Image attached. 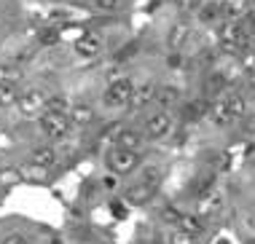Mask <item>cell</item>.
I'll list each match as a JSON object with an SVG mask.
<instances>
[{"label": "cell", "instance_id": "d6a6232c", "mask_svg": "<svg viewBox=\"0 0 255 244\" xmlns=\"http://www.w3.org/2000/svg\"><path fill=\"white\" fill-rule=\"evenodd\" d=\"M245 244H255V236H250V239H245Z\"/></svg>", "mask_w": 255, "mask_h": 244}, {"label": "cell", "instance_id": "8992f818", "mask_svg": "<svg viewBox=\"0 0 255 244\" xmlns=\"http://www.w3.org/2000/svg\"><path fill=\"white\" fill-rule=\"evenodd\" d=\"M220 38H223L226 46H237V48H245L247 43H250V30L245 27V22H229L220 30Z\"/></svg>", "mask_w": 255, "mask_h": 244}, {"label": "cell", "instance_id": "f546056e", "mask_svg": "<svg viewBox=\"0 0 255 244\" xmlns=\"http://www.w3.org/2000/svg\"><path fill=\"white\" fill-rule=\"evenodd\" d=\"M57 40H59V32H57V30L40 32V43H57Z\"/></svg>", "mask_w": 255, "mask_h": 244}, {"label": "cell", "instance_id": "7c38bea8", "mask_svg": "<svg viewBox=\"0 0 255 244\" xmlns=\"http://www.w3.org/2000/svg\"><path fill=\"white\" fill-rule=\"evenodd\" d=\"M67 118H70V123H75V126H86V123L94 121V108L92 105H70V113H67Z\"/></svg>", "mask_w": 255, "mask_h": 244}, {"label": "cell", "instance_id": "d6986e66", "mask_svg": "<svg viewBox=\"0 0 255 244\" xmlns=\"http://www.w3.org/2000/svg\"><path fill=\"white\" fill-rule=\"evenodd\" d=\"M19 83H0V108H13L19 102Z\"/></svg>", "mask_w": 255, "mask_h": 244}, {"label": "cell", "instance_id": "3957f363", "mask_svg": "<svg viewBox=\"0 0 255 244\" xmlns=\"http://www.w3.org/2000/svg\"><path fill=\"white\" fill-rule=\"evenodd\" d=\"M38 126L43 131V137H49L51 142L54 139H65L67 131H70V118L67 116H59V113H43L38 118Z\"/></svg>", "mask_w": 255, "mask_h": 244}, {"label": "cell", "instance_id": "277c9868", "mask_svg": "<svg viewBox=\"0 0 255 244\" xmlns=\"http://www.w3.org/2000/svg\"><path fill=\"white\" fill-rule=\"evenodd\" d=\"M140 153H134V150H121V148H110L108 153V166H110V172H116V174H132L137 166H140Z\"/></svg>", "mask_w": 255, "mask_h": 244}, {"label": "cell", "instance_id": "d4e9b609", "mask_svg": "<svg viewBox=\"0 0 255 244\" xmlns=\"http://www.w3.org/2000/svg\"><path fill=\"white\" fill-rule=\"evenodd\" d=\"M0 244H32V239L27 234H22V231H13V234H5Z\"/></svg>", "mask_w": 255, "mask_h": 244}, {"label": "cell", "instance_id": "ba28073f", "mask_svg": "<svg viewBox=\"0 0 255 244\" xmlns=\"http://www.w3.org/2000/svg\"><path fill=\"white\" fill-rule=\"evenodd\" d=\"M102 51V38L97 32H84L78 40H75V54L84 59H92Z\"/></svg>", "mask_w": 255, "mask_h": 244}, {"label": "cell", "instance_id": "6da1fadb", "mask_svg": "<svg viewBox=\"0 0 255 244\" xmlns=\"http://www.w3.org/2000/svg\"><path fill=\"white\" fill-rule=\"evenodd\" d=\"M134 89L137 83L132 78H113L105 86V94H102V102H105V108H127V105H132V97H134Z\"/></svg>", "mask_w": 255, "mask_h": 244}, {"label": "cell", "instance_id": "5bb4252c", "mask_svg": "<svg viewBox=\"0 0 255 244\" xmlns=\"http://www.w3.org/2000/svg\"><path fill=\"white\" fill-rule=\"evenodd\" d=\"M210 118H212V123H215V126H229V123L234 121L231 113H229V108H226V100H223V97L210 105Z\"/></svg>", "mask_w": 255, "mask_h": 244}, {"label": "cell", "instance_id": "4316f807", "mask_svg": "<svg viewBox=\"0 0 255 244\" xmlns=\"http://www.w3.org/2000/svg\"><path fill=\"white\" fill-rule=\"evenodd\" d=\"M180 215H183V212H177L175 207H164L161 218H164V223H172V226H177V220H180Z\"/></svg>", "mask_w": 255, "mask_h": 244}, {"label": "cell", "instance_id": "7a4b0ae2", "mask_svg": "<svg viewBox=\"0 0 255 244\" xmlns=\"http://www.w3.org/2000/svg\"><path fill=\"white\" fill-rule=\"evenodd\" d=\"M169 131H172V118H169L167 110H156V113H150L145 121H142V137L150 139V142L167 137Z\"/></svg>", "mask_w": 255, "mask_h": 244}, {"label": "cell", "instance_id": "44dd1931", "mask_svg": "<svg viewBox=\"0 0 255 244\" xmlns=\"http://www.w3.org/2000/svg\"><path fill=\"white\" fill-rule=\"evenodd\" d=\"M153 97H156V86H153V83H140V86L134 89L132 105H134V108H142V105H148Z\"/></svg>", "mask_w": 255, "mask_h": 244}, {"label": "cell", "instance_id": "603a6c76", "mask_svg": "<svg viewBox=\"0 0 255 244\" xmlns=\"http://www.w3.org/2000/svg\"><path fill=\"white\" fill-rule=\"evenodd\" d=\"M19 81H22V67L3 62L0 65V83H19Z\"/></svg>", "mask_w": 255, "mask_h": 244}, {"label": "cell", "instance_id": "8fae6325", "mask_svg": "<svg viewBox=\"0 0 255 244\" xmlns=\"http://www.w3.org/2000/svg\"><path fill=\"white\" fill-rule=\"evenodd\" d=\"M153 102L158 108H172V105L180 102V89L172 86V83H164V86H156V97Z\"/></svg>", "mask_w": 255, "mask_h": 244}, {"label": "cell", "instance_id": "83f0119b", "mask_svg": "<svg viewBox=\"0 0 255 244\" xmlns=\"http://www.w3.org/2000/svg\"><path fill=\"white\" fill-rule=\"evenodd\" d=\"M94 5H97L100 11H119L121 0H94Z\"/></svg>", "mask_w": 255, "mask_h": 244}, {"label": "cell", "instance_id": "484cf974", "mask_svg": "<svg viewBox=\"0 0 255 244\" xmlns=\"http://www.w3.org/2000/svg\"><path fill=\"white\" fill-rule=\"evenodd\" d=\"M22 180V172L19 169H3L0 172V185H13V183H19Z\"/></svg>", "mask_w": 255, "mask_h": 244}, {"label": "cell", "instance_id": "52a82bcc", "mask_svg": "<svg viewBox=\"0 0 255 244\" xmlns=\"http://www.w3.org/2000/svg\"><path fill=\"white\" fill-rule=\"evenodd\" d=\"M142 131H137L132 126H121L119 131H116V137H113V148H121V150H140V145H142Z\"/></svg>", "mask_w": 255, "mask_h": 244}, {"label": "cell", "instance_id": "7402d4cb", "mask_svg": "<svg viewBox=\"0 0 255 244\" xmlns=\"http://www.w3.org/2000/svg\"><path fill=\"white\" fill-rule=\"evenodd\" d=\"M46 113H59V116H67L70 113V100L65 94H54L46 100Z\"/></svg>", "mask_w": 255, "mask_h": 244}, {"label": "cell", "instance_id": "30bf717a", "mask_svg": "<svg viewBox=\"0 0 255 244\" xmlns=\"http://www.w3.org/2000/svg\"><path fill=\"white\" fill-rule=\"evenodd\" d=\"M57 158H59V153L54 145H40V148L30 153V164L38 166V169H49V166L57 164Z\"/></svg>", "mask_w": 255, "mask_h": 244}, {"label": "cell", "instance_id": "e0dca14e", "mask_svg": "<svg viewBox=\"0 0 255 244\" xmlns=\"http://www.w3.org/2000/svg\"><path fill=\"white\" fill-rule=\"evenodd\" d=\"M175 228H180V231L191 234V236H202L204 234V223H202L199 215H180V220H177Z\"/></svg>", "mask_w": 255, "mask_h": 244}, {"label": "cell", "instance_id": "4fadbf2b", "mask_svg": "<svg viewBox=\"0 0 255 244\" xmlns=\"http://www.w3.org/2000/svg\"><path fill=\"white\" fill-rule=\"evenodd\" d=\"M188 35H191V27L185 24V22L172 24V30H169V35H167V46L172 48V51H177V48H183V46H185Z\"/></svg>", "mask_w": 255, "mask_h": 244}, {"label": "cell", "instance_id": "9a60e30c", "mask_svg": "<svg viewBox=\"0 0 255 244\" xmlns=\"http://www.w3.org/2000/svg\"><path fill=\"white\" fill-rule=\"evenodd\" d=\"M220 207H223V193L220 191L207 193L204 199H199V218H204V215H215Z\"/></svg>", "mask_w": 255, "mask_h": 244}, {"label": "cell", "instance_id": "9c48e42d", "mask_svg": "<svg viewBox=\"0 0 255 244\" xmlns=\"http://www.w3.org/2000/svg\"><path fill=\"white\" fill-rule=\"evenodd\" d=\"M153 191H156V188H150L145 183H134V185H129L127 191H124V201H127L129 207H142V204H148V201H150Z\"/></svg>", "mask_w": 255, "mask_h": 244}, {"label": "cell", "instance_id": "ac0fdd59", "mask_svg": "<svg viewBox=\"0 0 255 244\" xmlns=\"http://www.w3.org/2000/svg\"><path fill=\"white\" fill-rule=\"evenodd\" d=\"M223 100H226V108H229L231 118H245V116H247V102H245V97L239 94V92L226 94Z\"/></svg>", "mask_w": 255, "mask_h": 244}, {"label": "cell", "instance_id": "ffe728a7", "mask_svg": "<svg viewBox=\"0 0 255 244\" xmlns=\"http://www.w3.org/2000/svg\"><path fill=\"white\" fill-rule=\"evenodd\" d=\"M210 113V105H207L204 100H194L188 105H183V118L185 121H199L202 116Z\"/></svg>", "mask_w": 255, "mask_h": 244}, {"label": "cell", "instance_id": "1f68e13d", "mask_svg": "<svg viewBox=\"0 0 255 244\" xmlns=\"http://www.w3.org/2000/svg\"><path fill=\"white\" fill-rule=\"evenodd\" d=\"M220 11V5H207V8H204V13H202V16L204 19H210V16H215V13Z\"/></svg>", "mask_w": 255, "mask_h": 244}, {"label": "cell", "instance_id": "4dcf8cb0", "mask_svg": "<svg viewBox=\"0 0 255 244\" xmlns=\"http://www.w3.org/2000/svg\"><path fill=\"white\" fill-rule=\"evenodd\" d=\"M245 226H247V231H255V212H247Z\"/></svg>", "mask_w": 255, "mask_h": 244}, {"label": "cell", "instance_id": "f1b7e54d", "mask_svg": "<svg viewBox=\"0 0 255 244\" xmlns=\"http://www.w3.org/2000/svg\"><path fill=\"white\" fill-rule=\"evenodd\" d=\"M242 131H247V134H255V113H247L242 118Z\"/></svg>", "mask_w": 255, "mask_h": 244}, {"label": "cell", "instance_id": "5b68a950", "mask_svg": "<svg viewBox=\"0 0 255 244\" xmlns=\"http://www.w3.org/2000/svg\"><path fill=\"white\" fill-rule=\"evenodd\" d=\"M46 97L40 89H27V92L19 94V102H16V108H19V113H22L24 118H40L46 113Z\"/></svg>", "mask_w": 255, "mask_h": 244}, {"label": "cell", "instance_id": "2e32d148", "mask_svg": "<svg viewBox=\"0 0 255 244\" xmlns=\"http://www.w3.org/2000/svg\"><path fill=\"white\" fill-rule=\"evenodd\" d=\"M247 11H250V0H223V3H220V13L234 19V22Z\"/></svg>", "mask_w": 255, "mask_h": 244}, {"label": "cell", "instance_id": "cb8c5ba5", "mask_svg": "<svg viewBox=\"0 0 255 244\" xmlns=\"http://www.w3.org/2000/svg\"><path fill=\"white\" fill-rule=\"evenodd\" d=\"M169 244H199V236H191V234L180 231V228H172Z\"/></svg>", "mask_w": 255, "mask_h": 244}]
</instances>
